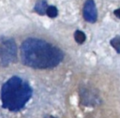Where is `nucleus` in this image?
Masks as SVG:
<instances>
[{
  "label": "nucleus",
  "mask_w": 120,
  "mask_h": 118,
  "mask_svg": "<svg viewBox=\"0 0 120 118\" xmlns=\"http://www.w3.org/2000/svg\"><path fill=\"white\" fill-rule=\"evenodd\" d=\"M83 18L89 22H95L98 18V12L94 0H86L83 7Z\"/></svg>",
  "instance_id": "obj_4"
},
{
  "label": "nucleus",
  "mask_w": 120,
  "mask_h": 118,
  "mask_svg": "<svg viewBox=\"0 0 120 118\" xmlns=\"http://www.w3.org/2000/svg\"><path fill=\"white\" fill-rule=\"evenodd\" d=\"M46 14L51 18H54V17L57 16L58 10L54 6H49L47 7V9H46Z\"/></svg>",
  "instance_id": "obj_8"
},
{
  "label": "nucleus",
  "mask_w": 120,
  "mask_h": 118,
  "mask_svg": "<svg viewBox=\"0 0 120 118\" xmlns=\"http://www.w3.org/2000/svg\"><path fill=\"white\" fill-rule=\"evenodd\" d=\"M17 58V46L13 39L8 38L0 43V60L4 66L16 61Z\"/></svg>",
  "instance_id": "obj_3"
},
{
  "label": "nucleus",
  "mask_w": 120,
  "mask_h": 118,
  "mask_svg": "<svg viewBox=\"0 0 120 118\" xmlns=\"http://www.w3.org/2000/svg\"><path fill=\"white\" fill-rule=\"evenodd\" d=\"M48 6H47V3L45 0H38L35 6V8L34 10L36 12H38V14L40 15H43L44 13H46V9H47Z\"/></svg>",
  "instance_id": "obj_5"
},
{
  "label": "nucleus",
  "mask_w": 120,
  "mask_h": 118,
  "mask_svg": "<svg viewBox=\"0 0 120 118\" xmlns=\"http://www.w3.org/2000/svg\"><path fill=\"white\" fill-rule=\"evenodd\" d=\"M111 45L114 48V50L120 53V36H116L111 40Z\"/></svg>",
  "instance_id": "obj_7"
},
{
  "label": "nucleus",
  "mask_w": 120,
  "mask_h": 118,
  "mask_svg": "<svg viewBox=\"0 0 120 118\" xmlns=\"http://www.w3.org/2000/svg\"><path fill=\"white\" fill-rule=\"evenodd\" d=\"M20 56L25 66L44 69L57 66L62 61L64 54L59 48L47 41L30 37L22 43Z\"/></svg>",
  "instance_id": "obj_1"
},
{
  "label": "nucleus",
  "mask_w": 120,
  "mask_h": 118,
  "mask_svg": "<svg viewBox=\"0 0 120 118\" xmlns=\"http://www.w3.org/2000/svg\"><path fill=\"white\" fill-rule=\"evenodd\" d=\"M45 118H55V117H53V116H51V115H47V116H45Z\"/></svg>",
  "instance_id": "obj_10"
},
{
  "label": "nucleus",
  "mask_w": 120,
  "mask_h": 118,
  "mask_svg": "<svg viewBox=\"0 0 120 118\" xmlns=\"http://www.w3.org/2000/svg\"><path fill=\"white\" fill-rule=\"evenodd\" d=\"M32 96L30 85L21 78L14 76L2 86L1 100L5 109L12 111L21 110Z\"/></svg>",
  "instance_id": "obj_2"
},
{
  "label": "nucleus",
  "mask_w": 120,
  "mask_h": 118,
  "mask_svg": "<svg viewBox=\"0 0 120 118\" xmlns=\"http://www.w3.org/2000/svg\"><path fill=\"white\" fill-rule=\"evenodd\" d=\"M114 15H115L116 17H118V18L120 19V8H118V9L114 10Z\"/></svg>",
  "instance_id": "obj_9"
},
{
  "label": "nucleus",
  "mask_w": 120,
  "mask_h": 118,
  "mask_svg": "<svg viewBox=\"0 0 120 118\" xmlns=\"http://www.w3.org/2000/svg\"><path fill=\"white\" fill-rule=\"evenodd\" d=\"M74 38L76 40L77 43H83L86 39V37H85V34L82 32V31H80V30H77L75 33H74Z\"/></svg>",
  "instance_id": "obj_6"
}]
</instances>
